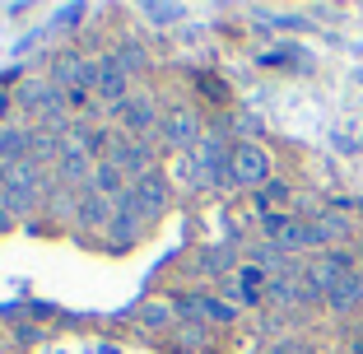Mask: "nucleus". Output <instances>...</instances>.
Here are the masks:
<instances>
[{
  "mask_svg": "<svg viewBox=\"0 0 363 354\" xmlns=\"http://www.w3.org/2000/svg\"><path fill=\"white\" fill-rule=\"evenodd\" d=\"M238 172H242V177H261V172H266V154H261V150H242Z\"/></svg>",
  "mask_w": 363,
  "mask_h": 354,
  "instance_id": "f03ea898",
  "label": "nucleus"
},
{
  "mask_svg": "<svg viewBox=\"0 0 363 354\" xmlns=\"http://www.w3.org/2000/svg\"><path fill=\"white\" fill-rule=\"evenodd\" d=\"M354 354H363V341H359V345H354Z\"/></svg>",
  "mask_w": 363,
  "mask_h": 354,
  "instance_id": "7ed1b4c3",
  "label": "nucleus"
},
{
  "mask_svg": "<svg viewBox=\"0 0 363 354\" xmlns=\"http://www.w3.org/2000/svg\"><path fill=\"white\" fill-rule=\"evenodd\" d=\"M359 299H363L359 275H345V280H335V284H331V303H335V308H350V303H359Z\"/></svg>",
  "mask_w": 363,
  "mask_h": 354,
  "instance_id": "f257e3e1",
  "label": "nucleus"
},
{
  "mask_svg": "<svg viewBox=\"0 0 363 354\" xmlns=\"http://www.w3.org/2000/svg\"><path fill=\"white\" fill-rule=\"evenodd\" d=\"M359 257H363V238H359Z\"/></svg>",
  "mask_w": 363,
  "mask_h": 354,
  "instance_id": "20e7f679",
  "label": "nucleus"
}]
</instances>
